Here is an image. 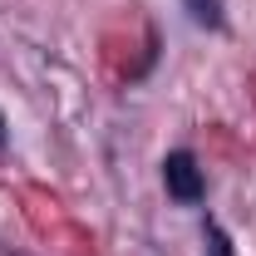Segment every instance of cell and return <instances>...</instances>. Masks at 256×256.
<instances>
[{"label":"cell","instance_id":"obj_4","mask_svg":"<svg viewBox=\"0 0 256 256\" xmlns=\"http://www.w3.org/2000/svg\"><path fill=\"white\" fill-rule=\"evenodd\" d=\"M5 138H10V133H5V114H0V148H5Z\"/></svg>","mask_w":256,"mask_h":256},{"label":"cell","instance_id":"obj_2","mask_svg":"<svg viewBox=\"0 0 256 256\" xmlns=\"http://www.w3.org/2000/svg\"><path fill=\"white\" fill-rule=\"evenodd\" d=\"M188 15L202 25V30H222L226 25V0H182Z\"/></svg>","mask_w":256,"mask_h":256},{"label":"cell","instance_id":"obj_1","mask_svg":"<svg viewBox=\"0 0 256 256\" xmlns=\"http://www.w3.org/2000/svg\"><path fill=\"white\" fill-rule=\"evenodd\" d=\"M162 188H168L172 202H182V207H197L207 197V178H202V168H197V158H192L188 148H172L162 158Z\"/></svg>","mask_w":256,"mask_h":256},{"label":"cell","instance_id":"obj_3","mask_svg":"<svg viewBox=\"0 0 256 256\" xmlns=\"http://www.w3.org/2000/svg\"><path fill=\"white\" fill-rule=\"evenodd\" d=\"M207 256H232V236L217 222H207Z\"/></svg>","mask_w":256,"mask_h":256}]
</instances>
